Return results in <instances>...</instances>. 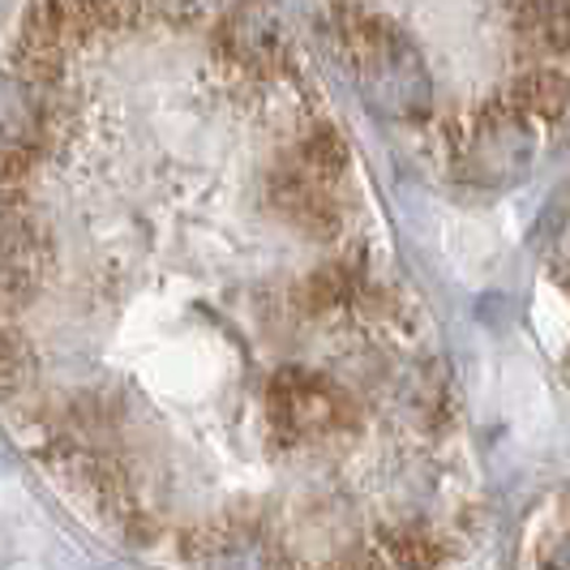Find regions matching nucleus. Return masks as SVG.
<instances>
[{
  "instance_id": "f257e3e1",
  "label": "nucleus",
  "mask_w": 570,
  "mask_h": 570,
  "mask_svg": "<svg viewBox=\"0 0 570 570\" xmlns=\"http://www.w3.org/2000/svg\"><path fill=\"white\" fill-rule=\"evenodd\" d=\"M340 35L347 57H352V69L377 112L395 116V120H412L425 112V60L400 27H391L386 18H373V13H343Z\"/></svg>"
},
{
  "instance_id": "f03ea898",
  "label": "nucleus",
  "mask_w": 570,
  "mask_h": 570,
  "mask_svg": "<svg viewBox=\"0 0 570 570\" xmlns=\"http://www.w3.org/2000/svg\"><path fill=\"white\" fill-rule=\"evenodd\" d=\"M532 150H537L532 120L498 99L468 125V134L459 142V171H463V180H472L481 189H507L528 176Z\"/></svg>"
},
{
  "instance_id": "7ed1b4c3",
  "label": "nucleus",
  "mask_w": 570,
  "mask_h": 570,
  "mask_svg": "<svg viewBox=\"0 0 570 570\" xmlns=\"http://www.w3.org/2000/svg\"><path fill=\"white\" fill-rule=\"evenodd\" d=\"M356 421V407L340 382L314 370H279L271 382V425L284 442H309Z\"/></svg>"
},
{
  "instance_id": "20e7f679",
  "label": "nucleus",
  "mask_w": 570,
  "mask_h": 570,
  "mask_svg": "<svg viewBox=\"0 0 570 570\" xmlns=\"http://www.w3.org/2000/svg\"><path fill=\"white\" fill-rule=\"evenodd\" d=\"M215 52L249 78H275L292 65V39L271 0H240L219 18Z\"/></svg>"
},
{
  "instance_id": "39448f33",
  "label": "nucleus",
  "mask_w": 570,
  "mask_h": 570,
  "mask_svg": "<svg viewBox=\"0 0 570 570\" xmlns=\"http://www.w3.org/2000/svg\"><path fill=\"white\" fill-rule=\"evenodd\" d=\"M0 142L35 155H52L57 142V99L52 90L27 82L0 65Z\"/></svg>"
},
{
  "instance_id": "423d86ee",
  "label": "nucleus",
  "mask_w": 570,
  "mask_h": 570,
  "mask_svg": "<svg viewBox=\"0 0 570 570\" xmlns=\"http://www.w3.org/2000/svg\"><path fill=\"white\" fill-rule=\"evenodd\" d=\"M271 202H275V210L284 215L287 224H296L309 236H331L340 228V210L326 194V185L314 180L309 171H301L296 164L271 176Z\"/></svg>"
},
{
  "instance_id": "0eeeda50",
  "label": "nucleus",
  "mask_w": 570,
  "mask_h": 570,
  "mask_svg": "<svg viewBox=\"0 0 570 570\" xmlns=\"http://www.w3.org/2000/svg\"><path fill=\"white\" fill-rule=\"evenodd\" d=\"M502 104L528 120H558L570 108V78L562 69H532L502 95Z\"/></svg>"
},
{
  "instance_id": "6e6552de",
  "label": "nucleus",
  "mask_w": 570,
  "mask_h": 570,
  "mask_svg": "<svg viewBox=\"0 0 570 570\" xmlns=\"http://www.w3.org/2000/svg\"><path fill=\"white\" fill-rule=\"evenodd\" d=\"M523 13H528V27L544 39L549 30L570 22V0H523Z\"/></svg>"
},
{
  "instance_id": "1a4fd4ad",
  "label": "nucleus",
  "mask_w": 570,
  "mask_h": 570,
  "mask_svg": "<svg viewBox=\"0 0 570 570\" xmlns=\"http://www.w3.org/2000/svg\"><path fill=\"white\" fill-rule=\"evenodd\" d=\"M164 22H176V27H189V22H202L219 0H146Z\"/></svg>"
}]
</instances>
